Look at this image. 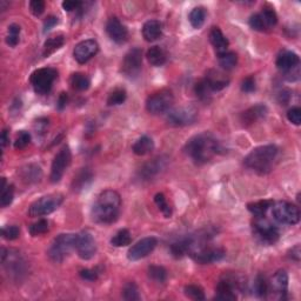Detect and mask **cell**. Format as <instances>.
<instances>
[{"mask_svg":"<svg viewBox=\"0 0 301 301\" xmlns=\"http://www.w3.org/2000/svg\"><path fill=\"white\" fill-rule=\"evenodd\" d=\"M121 198L114 189H105L99 194L92 207V219L98 224L116 223L120 214Z\"/></svg>","mask_w":301,"mask_h":301,"instance_id":"1","label":"cell"},{"mask_svg":"<svg viewBox=\"0 0 301 301\" xmlns=\"http://www.w3.org/2000/svg\"><path fill=\"white\" fill-rule=\"evenodd\" d=\"M220 145L211 133L204 132L192 137L186 142L184 152L196 162L197 165H204L219 153Z\"/></svg>","mask_w":301,"mask_h":301,"instance_id":"2","label":"cell"},{"mask_svg":"<svg viewBox=\"0 0 301 301\" xmlns=\"http://www.w3.org/2000/svg\"><path fill=\"white\" fill-rule=\"evenodd\" d=\"M278 152L279 149L274 145L259 146L247 154L244 159V165L256 173L266 174L272 169Z\"/></svg>","mask_w":301,"mask_h":301,"instance_id":"3","label":"cell"},{"mask_svg":"<svg viewBox=\"0 0 301 301\" xmlns=\"http://www.w3.org/2000/svg\"><path fill=\"white\" fill-rule=\"evenodd\" d=\"M188 255L197 261L198 264L207 265L218 263V261L223 260L226 255V252L223 248L219 247H212L206 245L203 240H200V235L196 238L193 247L189 251Z\"/></svg>","mask_w":301,"mask_h":301,"instance_id":"4","label":"cell"},{"mask_svg":"<svg viewBox=\"0 0 301 301\" xmlns=\"http://www.w3.org/2000/svg\"><path fill=\"white\" fill-rule=\"evenodd\" d=\"M75 239H77V234H72V233H62L54 238L47 251L49 258L54 263H62L66 256L72 252V249H75Z\"/></svg>","mask_w":301,"mask_h":301,"instance_id":"5","label":"cell"},{"mask_svg":"<svg viewBox=\"0 0 301 301\" xmlns=\"http://www.w3.org/2000/svg\"><path fill=\"white\" fill-rule=\"evenodd\" d=\"M58 78V71L52 67H44L38 69L31 74L30 82L32 85L34 92L40 96L49 94L52 90L53 82Z\"/></svg>","mask_w":301,"mask_h":301,"instance_id":"6","label":"cell"},{"mask_svg":"<svg viewBox=\"0 0 301 301\" xmlns=\"http://www.w3.org/2000/svg\"><path fill=\"white\" fill-rule=\"evenodd\" d=\"M62 203H64V196L60 193L44 196L30 206L29 216L31 218H38L51 214V213L57 211Z\"/></svg>","mask_w":301,"mask_h":301,"instance_id":"7","label":"cell"},{"mask_svg":"<svg viewBox=\"0 0 301 301\" xmlns=\"http://www.w3.org/2000/svg\"><path fill=\"white\" fill-rule=\"evenodd\" d=\"M174 104V96L172 91L161 90L150 94L146 100V110L150 114H162L168 112Z\"/></svg>","mask_w":301,"mask_h":301,"instance_id":"8","label":"cell"},{"mask_svg":"<svg viewBox=\"0 0 301 301\" xmlns=\"http://www.w3.org/2000/svg\"><path fill=\"white\" fill-rule=\"evenodd\" d=\"M272 216L274 220L284 225H296L300 221L299 208L287 201H279V203L273 204Z\"/></svg>","mask_w":301,"mask_h":301,"instance_id":"9","label":"cell"},{"mask_svg":"<svg viewBox=\"0 0 301 301\" xmlns=\"http://www.w3.org/2000/svg\"><path fill=\"white\" fill-rule=\"evenodd\" d=\"M253 233L264 244L273 245L279 239V229L265 217H255L253 221Z\"/></svg>","mask_w":301,"mask_h":301,"instance_id":"10","label":"cell"},{"mask_svg":"<svg viewBox=\"0 0 301 301\" xmlns=\"http://www.w3.org/2000/svg\"><path fill=\"white\" fill-rule=\"evenodd\" d=\"M198 119V111L193 106H180L174 110L168 111L166 116V121L173 127H183V126L192 125Z\"/></svg>","mask_w":301,"mask_h":301,"instance_id":"11","label":"cell"},{"mask_svg":"<svg viewBox=\"0 0 301 301\" xmlns=\"http://www.w3.org/2000/svg\"><path fill=\"white\" fill-rule=\"evenodd\" d=\"M142 69V52L140 49H132L125 54L121 61L120 72L128 79H134L140 74Z\"/></svg>","mask_w":301,"mask_h":301,"instance_id":"12","label":"cell"},{"mask_svg":"<svg viewBox=\"0 0 301 301\" xmlns=\"http://www.w3.org/2000/svg\"><path fill=\"white\" fill-rule=\"evenodd\" d=\"M71 161H72L71 149L69 146H64V147L57 153V156L54 157V159L52 161V166H51V174H50L51 183L57 184L61 180L65 171L71 165Z\"/></svg>","mask_w":301,"mask_h":301,"instance_id":"13","label":"cell"},{"mask_svg":"<svg viewBox=\"0 0 301 301\" xmlns=\"http://www.w3.org/2000/svg\"><path fill=\"white\" fill-rule=\"evenodd\" d=\"M75 249H77V253L80 259H92L97 253L96 239L89 232L79 233V234H77V239H75Z\"/></svg>","mask_w":301,"mask_h":301,"instance_id":"14","label":"cell"},{"mask_svg":"<svg viewBox=\"0 0 301 301\" xmlns=\"http://www.w3.org/2000/svg\"><path fill=\"white\" fill-rule=\"evenodd\" d=\"M158 240L154 236H147L138 241L134 244L132 247L128 249L127 258L131 261H138L142 258H146L148 254H150L157 247Z\"/></svg>","mask_w":301,"mask_h":301,"instance_id":"15","label":"cell"},{"mask_svg":"<svg viewBox=\"0 0 301 301\" xmlns=\"http://www.w3.org/2000/svg\"><path fill=\"white\" fill-rule=\"evenodd\" d=\"M2 263L6 271L11 273L12 275L19 276L25 272V263L19 253L14 251H7V249H2Z\"/></svg>","mask_w":301,"mask_h":301,"instance_id":"16","label":"cell"},{"mask_svg":"<svg viewBox=\"0 0 301 301\" xmlns=\"http://www.w3.org/2000/svg\"><path fill=\"white\" fill-rule=\"evenodd\" d=\"M99 52V45L93 39H86L77 44L73 50V57L79 64H86Z\"/></svg>","mask_w":301,"mask_h":301,"instance_id":"17","label":"cell"},{"mask_svg":"<svg viewBox=\"0 0 301 301\" xmlns=\"http://www.w3.org/2000/svg\"><path fill=\"white\" fill-rule=\"evenodd\" d=\"M240 283H238L236 279L229 278V276H225L224 279L219 281V284L217 285V300H223V301H234L236 300L235 290L239 288Z\"/></svg>","mask_w":301,"mask_h":301,"instance_id":"18","label":"cell"},{"mask_svg":"<svg viewBox=\"0 0 301 301\" xmlns=\"http://www.w3.org/2000/svg\"><path fill=\"white\" fill-rule=\"evenodd\" d=\"M106 32L109 37L117 44H124L128 38V31L117 17L110 18L106 23Z\"/></svg>","mask_w":301,"mask_h":301,"instance_id":"19","label":"cell"},{"mask_svg":"<svg viewBox=\"0 0 301 301\" xmlns=\"http://www.w3.org/2000/svg\"><path fill=\"white\" fill-rule=\"evenodd\" d=\"M166 165H167V159H166V158H154L153 160L146 162V164L142 166L140 169V177L144 180L152 179V178L158 176V174L166 167Z\"/></svg>","mask_w":301,"mask_h":301,"instance_id":"20","label":"cell"},{"mask_svg":"<svg viewBox=\"0 0 301 301\" xmlns=\"http://www.w3.org/2000/svg\"><path fill=\"white\" fill-rule=\"evenodd\" d=\"M300 62L299 55L292 52V51H284L281 52L278 58H276L275 65L280 71L283 72H292L294 69H298V65Z\"/></svg>","mask_w":301,"mask_h":301,"instance_id":"21","label":"cell"},{"mask_svg":"<svg viewBox=\"0 0 301 301\" xmlns=\"http://www.w3.org/2000/svg\"><path fill=\"white\" fill-rule=\"evenodd\" d=\"M268 113V109L263 104H258L255 106H252L248 110L245 111V112L241 113L240 120L243 122L244 126H249L254 124L258 120L265 118Z\"/></svg>","mask_w":301,"mask_h":301,"instance_id":"22","label":"cell"},{"mask_svg":"<svg viewBox=\"0 0 301 301\" xmlns=\"http://www.w3.org/2000/svg\"><path fill=\"white\" fill-rule=\"evenodd\" d=\"M206 84L209 87V90L212 92H219V91L226 89L229 84L228 77H226L224 73L219 72V71L211 70L208 71L206 77L204 78Z\"/></svg>","mask_w":301,"mask_h":301,"instance_id":"23","label":"cell"},{"mask_svg":"<svg viewBox=\"0 0 301 301\" xmlns=\"http://www.w3.org/2000/svg\"><path fill=\"white\" fill-rule=\"evenodd\" d=\"M19 176L26 184H37L42 178V169L39 165L29 164L19 169Z\"/></svg>","mask_w":301,"mask_h":301,"instance_id":"24","label":"cell"},{"mask_svg":"<svg viewBox=\"0 0 301 301\" xmlns=\"http://www.w3.org/2000/svg\"><path fill=\"white\" fill-rule=\"evenodd\" d=\"M272 290L276 294H279L280 299H285L287 294L288 288V274L285 269H280L274 274L271 281Z\"/></svg>","mask_w":301,"mask_h":301,"instance_id":"25","label":"cell"},{"mask_svg":"<svg viewBox=\"0 0 301 301\" xmlns=\"http://www.w3.org/2000/svg\"><path fill=\"white\" fill-rule=\"evenodd\" d=\"M162 35V24L159 20L152 19L144 24L142 26V37L145 38L146 41L153 42L161 38Z\"/></svg>","mask_w":301,"mask_h":301,"instance_id":"26","label":"cell"},{"mask_svg":"<svg viewBox=\"0 0 301 301\" xmlns=\"http://www.w3.org/2000/svg\"><path fill=\"white\" fill-rule=\"evenodd\" d=\"M196 236H186L183 239L176 241L171 245V253L176 258H181L186 254H188L191 248L193 247Z\"/></svg>","mask_w":301,"mask_h":301,"instance_id":"27","label":"cell"},{"mask_svg":"<svg viewBox=\"0 0 301 301\" xmlns=\"http://www.w3.org/2000/svg\"><path fill=\"white\" fill-rule=\"evenodd\" d=\"M209 41H211L213 47L216 49L218 54L224 53L228 50V46H229L228 39L225 37L224 33L221 32V30L218 29V27L212 29L211 33H209Z\"/></svg>","mask_w":301,"mask_h":301,"instance_id":"28","label":"cell"},{"mask_svg":"<svg viewBox=\"0 0 301 301\" xmlns=\"http://www.w3.org/2000/svg\"><path fill=\"white\" fill-rule=\"evenodd\" d=\"M93 179V173L90 168H81L77 174H75L72 181V189L74 192H79L81 189L87 187L91 181Z\"/></svg>","mask_w":301,"mask_h":301,"instance_id":"29","label":"cell"},{"mask_svg":"<svg viewBox=\"0 0 301 301\" xmlns=\"http://www.w3.org/2000/svg\"><path fill=\"white\" fill-rule=\"evenodd\" d=\"M65 44V37L64 34H57L53 35L47 39L44 44V49H42V55L45 58H49L51 54H53L54 52H57L59 49H61Z\"/></svg>","mask_w":301,"mask_h":301,"instance_id":"30","label":"cell"},{"mask_svg":"<svg viewBox=\"0 0 301 301\" xmlns=\"http://www.w3.org/2000/svg\"><path fill=\"white\" fill-rule=\"evenodd\" d=\"M153 149H154V141L152 138H149L147 136L139 138V139L134 142L132 146V150L134 152V154H137V156L139 157L146 156V154L152 152Z\"/></svg>","mask_w":301,"mask_h":301,"instance_id":"31","label":"cell"},{"mask_svg":"<svg viewBox=\"0 0 301 301\" xmlns=\"http://www.w3.org/2000/svg\"><path fill=\"white\" fill-rule=\"evenodd\" d=\"M148 62L152 66H162L166 62V53L160 46H153L146 53Z\"/></svg>","mask_w":301,"mask_h":301,"instance_id":"32","label":"cell"},{"mask_svg":"<svg viewBox=\"0 0 301 301\" xmlns=\"http://www.w3.org/2000/svg\"><path fill=\"white\" fill-rule=\"evenodd\" d=\"M206 10L203 6L194 7V9L189 12L188 14V20L191 23L193 29H201L206 20Z\"/></svg>","mask_w":301,"mask_h":301,"instance_id":"33","label":"cell"},{"mask_svg":"<svg viewBox=\"0 0 301 301\" xmlns=\"http://www.w3.org/2000/svg\"><path fill=\"white\" fill-rule=\"evenodd\" d=\"M70 84L73 90L82 92V91H87L90 89L91 80L84 73H73L70 78Z\"/></svg>","mask_w":301,"mask_h":301,"instance_id":"34","label":"cell"},{"mask_svg":"<svg viewBox=\"0 0 301 301\" xmlns=\"http://www.w3.org/2000/svg\"><path fill=\"white\" fill-rule=\"evenodd\" d=\"M218 59H219L220 67L224 71H231L238 64V55L231 51H226L224 53L218 54Z\"/></svg>","mask_w":301,"mask_h":301,"instance_id":"35","label":"cell"},{"mask_svg":"<svg viewBox=\"0 0 301 301\" xmlns=\"http://www.w3.org/2000/svg\"><path fill=\"white\" fill-rule=\"evenodd\" d=\"M273 204L274 203H273L272 200H261V201H258V203L248 204L247 208L253 216L264 217L265 214H266V212L268 211V209L272 207Z\"/></svg>","mask_w":301,"mask_h":301,"instance_id":"36","label":"cell"},{"mask_svg":"<svg viewBox=\"0 0 301 301\" xmlns=\"http://www.w3.org/2000/svg\"><path fill=\"white\" fill-rule=\"evenodd\" d=\"M132 243V235L128 229H120L112 239H111V244L116 247H125Z\"/></svg>","mask_w":301,"mask_h":301,"instance_id":"37","label":"cell"},{"mask_svg":"<svg viewBox=\"0 0 301 301\" xmlns=\"http://www.w3.org/2000/svg\"><path fill=\"white\" fill-rule=\"evenodd\" d=\"M269 290L268 283L266 278L263 274L256 275V278L254 280V285H253V291H254L255 295L258 298H266L267 293Z\"/></svg>","mask_w":301,"mask_h":301,"instance_id":"38","label":"cell"},{"mask_svg":"<svg viewBox=\"0 0 301 301\" xmlns=\"http://www.w3.org/2000/svg\"><path fill=\"white\" fill-rule=\"evenodd\" d=\"M259 14L261 15V18H263L267 29L274 27L276 24H278V15H276V12L274 11V9H272L271 6L263 7V11H261V13Z\"/></svg>","mask_w":301,"mask_h":301,"instance_id":"39","label":"cell"},{"mask_svg":"<svg viewBox=\"0 0 301 301\" xmlns=\"http://www.w3.org/2000/svg\"><path fill=\"white\" fill-rule=\"evenodd\" d=\"M20 26L18 24H11L7 29V35H6V42L7 45L11 47H15L20 40Z\"/></svg>","mask_w":301,"mask_h":301,"instance_id":"40","label":"cell"},{"mask_svg":"<svg viewBox=\"0 0 301 301\" xmlns=\"http://www.w3.org/2000/svg\"><path fill=\"white\" fill-rule=\"evenodd\" d=\"M122 298L127 301H134L139 300L140 294H139V288H138L137 284L134 281H130L122 288Z\"/></svg>","mask_w":301,"mask_h":301,"instance_id":"41","label":"cell"},{"mask_svg":"<svg viewBox=\"0 0 301 301\" xmlns=\"http://www.w3.org/2000/svg\"><path fill=\"white\" fill-rule=\"evenodd\" d=\"M148 276L149 279H152L158 284H164L167 279V271L162 266L153 265V266L148 267Z\"/></svg>","mask_w":301,"mask_h":301,"instance_id":"42","label":"cell"},{"mask_svg":"<svg viewBox=\"0 0 301 301\" xmlns=\"http://www.w3.org/2000/svg\"><path fill=\"white\" fill-rule=\"evenodd\" d=\"M126 98H127V93L124 89H117L114 90L113 92L110 93L107 98V105L109 106H118L124 104L126 101Z\"/></svg>","mask_w":301,"mask_h":301,"instance_id":"43","label":"cell"},{"mask_svg":"<svg viewBox=\"0 0 301 301\" xmlns=\"http://www.w3.org/2000/svg\"><path fill=\"white\" fill-rule=\"evenodd\" d=\"M154 203L157 204L158 208L160 209L162 214L165 216V218L172 217V208H171V206H169V204L167 203V200H166L164 194L162 193L156 194V197H154Z\"/></svg>","mask_w":301,"mask_h":301,"instance_id":"44","label":"cell"},{"mask_svg":"<svg viewBox=\"0 0 301 301\" xmlns=\"http://www.w3.org/2000/svg\"><path fill=\"white\" fill-rule=\"evenodd\" d=\"M49 229H50L49 221L45 219H41V220H38L37 223L31 225L29 231H30V234L32 236H38V235L45 234L46 232H49Z\"/></svg>","mask_w":301,"mask_h":301,"instance_id":"45","label":"cell"},{"mask_svg":"<svg viewBox=\"0 0 301 301\" xmlns=\"http://www.w3.org/2000/svg\"><path fill=\"white\" fill-rule=\"evenodd\" d=\"M194 91H196V94L197 97L200 99V100H204V101H207L209 97H211V93H213L211 90H209V87L206 84V81L204 80H200L198 81L196 86H194Z\"/></svg>","mask_w":301,"mask_h":301,"instance_id":"46","label":"cell"},{"mask_svg":"<svg viewBox=\"0 0 301 301\" xmlns=\"http://www.w3.org/2000/svg\"><path fill=\"white\" fill-rule=\"evenodd\" d=\"M185 295L188 296L189 299L193 300H205V293L203 291V288L199 286H196V285H187L184 288Z\"/></svg>","mask_w":301,"mask_h":301,"instance_id":"47","label":"cell"},{"mask_svg":"<svg viewBox=\"0 0 301 301\" xmlns=\"http://www.w3.org/2000/svg\"><path fill=\"white\" fill-rule=\"evenodd\" d=\"M14 197V186L9 185L5 188L2 189V196H0V205L2 207H7L12 204Z\"/></svg>","mask_w":301,"mask_h":301,"instance_id":"48","label":"cell"},{"mask_svg":"<svg viewBox=\"0 0 301 301\" xmlns=\"http://www.w3.org/2000/svg\"><path fill=\"white\" fill-rule=\"evenodd\" d=\"M31 142V134L26 131H19L17 134V138H15L14 141V148L15 149H23L25 148L26 146H29Z\"/></svg>","mask_w":301,"mask_h":301,"instance_id":"49","label":"cell"},{"mask_svg":"<svg viewBox=\"0 0 301 301\" xmlns=\"http://www.w3.org/2000/svg\"><path fill=\"white\" fill-rule=\"evenodd\" d=\"M2 235L4 239L6 240H15L20 235V228L15 225L5 226V227H3L2 229Z\"/></svg>","mask_w":301,"mask_h":301,"instance_id":"50","label":"cell"},{"mask_svg":"<svg viewBox=\"0 0 301 301\" xmlns=\"http://www.w3.org/2000/svg\"><path fill=\"white\" fill-rule=\"evenodd\" d=\"M248 24H249V26H251L252 30L258 31V32H264V31L267 30V27H266V25H265L263 18H261V15L259 13L253 14L252 17L249 18Z\"/></svg>","mask_w":301,"mask_h":301,"instance_id":"51","label":"cell"},{"mask_svg":"<svg viewBox=\"0 0 301 301\" xmlns=\"http://www.w3.org/2000/svg\"><path fill=\"white\" fill-rule=\"evenodd\" d=\"M30 11L35 17H40L45 11V3L42 0H32L30 2Z\"/></svg>","mask_w":301,"mask_h":301,"instance_id":"52","label":"cell"},{"mask_svg":"<svg viewBox=\"0 0 301 301\" xmlns=\"http://www.w3.org/2000/svg\"><path fill=\"white\" fill-rule=\"evenodd\" d=\"M287 119L292 124L299 126L301 124V110L300 107H292L288 110Z\"/></svg>","mask_w":301,"mask_h":301,"instance_id":"53","label":"cell"},{"mask_svg":"<svg viewBox=\"0 0 301 301\" xmlns=\"http://www.w3.org/2000/svg\"><path fill=\"white\" fill-rule=\"evenodd\" d=\"M255 89H256L255 79L253 77L245 78L243 82H241V91H243V92H245V93L254 92Z\"/></svg>","mask_w":301,"mask_h":301,"instance_id":"54","label":"cell"},{"mask_svg":"<svg viewBox=\"0 0 301 301\" xmlns=\"http://www.w3.org/2000/svg\"><path fill=\"white\" fill-rule=\"evenodd\" d=\"M79 275L81 276V279L87 280V281H96L99 276V273L96 271V269H81L79 272Z\"/></svg>","mask_w":301,"mask_h":301,"instance_id":"55","label":"cell"},{"mask_svg":"<svg viewBox=\"0 0 301 301\" xmlns=\"http://www.w3.org/2000/svg\"><path fill=\"white\" fill-rule=\"evenodd\" d=\"M82 6L81 2H78V0H66V2L62 3V9H64L66 12H73L77 10H80V7Z\"/></svg>","mask_w":301,"mask_h":301,"instance_id":"56","label":"cell"},{"mask_svg":"<svg viewBox=\"0 0 301 301\" xmlns=\"http://www.w3.org/2000/svg\"><path fill=\"white\" fill-rule=\"evenodd\" d=\"M47 126H49V120H47V119H45V118H41V119H38V120L35 121L34 128H35V131H37L38 134H44L46 132Z\"/></svg>","mask_w":301,"mask_h":301,"instance_id":"57","label":"cell"},{"mask_svg":"<svg viewBox=\"0 0 301 301\" xmlns=\"http://www.w3.org/2000/svg\"><path fill=\"white\" fill-rule=\"evenodd\" d=\"M58 24V18L54 15H50L46 18V20L44 22V33H47L50 30H52L53 27Z\"/></svg>","mask_w":301,"mask_h":301,"instance_id":"58","label":"cell"},{"mask_svg":"<svg viewBox=\"0 0 301 301\" xmlns=\"http://www.w3.org/2000/svg\"><path fill=\"white\" fill-rule=\"evenodd\" d=\"M67 100H69V97H67V93L62 92L60 93V96L58 98V101H57V107L58 110H64L67 105Z\"/></svg>","mask_w":301,"mask_h":301,"instance_id":"59","label":"cell"},{"mask_svg":"<svg viewBox=\"0 0 301 301\" xmlns=\"http://www.w3.org/2000/svg\"><path fill=\"white\" fill-rule=\"evenodd\" d=\"M291 99V92L290 91H283L279 94V102L281 105H287V102L290 101Z\"/></svg>","mask_w":301,"mask_h":301,"instance_id":"60","label":"cell"},{"mask_svg":"<svg viewBox=\"0 0 301 301\" xmlns=\"http://www.w3.org/2000/svg\"><path fill=\"white\" fill-rule=\"evenodd\" d=\"M290 256L295 261H300V256H301V249H300V245H296V246L293 247L290 251Z\"/></svg>","mask_w":301,"mask_h":301,"instance_id":"61","label":"cell"},{"mask_svg":"<svg viewBox=\"0 0 301 301\" xmlns=\"http://www.w3.org/2000/svg\"><path fill=\"white\" fill-rule=\"evenodd\" d=\"M10 141V136H9V131L7 130H4L3 133H2V146L3 148L6 147V145L9 144Z\"/></svg>","mask_w":301,"mask_h":301,"instance_id":"62","label":"cell"}]
</instances>
